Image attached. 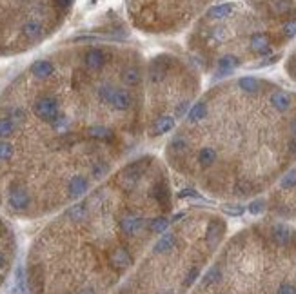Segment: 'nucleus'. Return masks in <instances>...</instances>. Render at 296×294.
<instances>
[{
  "instance_id": "1",
  "label": "nucleus",
  "mask_w": 296,
  "mask_h": 294,
  "mask_svg": "<svg viewBox=\"0 0 296 294\" xmlns=\"http://www.w3.org/2000/svg\"><path fill=\"white\" fill-rule=\"evenodd\" d=\"M146 58L78 42L33 60L0 91V207L42 216L73 204L144 144Z\"/></svg>"
},
{
  "instance_id": "2",
  "label": "nucleus",
  "mask_w": 296,
  "mask_h": 294,
  "mask_svg": "<svg viewBox=\"0 0 296 294\" xmlns=\"http://www.w3.org/2000/svg\"><path fill=\"white\" fill-rule=\"evenodd\" d=\"M169 169L138 154L66 209L27 258L31 294H109L169 227Z\"/></svg>"
},
{
  "instance_id": "3",
  "label": "nucleus",
  "mask_w": 296,
  "mask_h": 294,
  "mask_svg": "<svg viewBox=\"0 0 296 294\" xmlns=\"http://www.w3.org/2000/svg\"><path fill=\"white\" fill-rule=\"evenodd\" d=\"M164 162L211 196L264 193L296 162V89L253 74L211 85L167 137Z\"/></svg>"
},
{
  "instance_id": "4",
  "label": "nucleus",
  "mask_w": 296,
  "mask_h": 294,
  "mask_svg": "<svg viewBox=\"0 0 296 294\" xmlns=\"http://www.w3.org/2000/svg\"><path fill=\"white\" fill-rule=\"evenodd\" d=\"M296 40V0H222L187 31V55L206 74H231L280 57Z\"/></svg>"
},
{
  "instance_id": "5",
  "label": "nucleus",
  "mask_w": 296,
  "mask_h": 294,
  "mask_svg": "<svg viewBox=\"0 0 296 294\" xmlns=\"http://www.w3.org/2000/svg\"><path fill=\"white\" fill-rule=\"evenodd\" d=\"M195 294H296V229L286 221L234 236Z\"/></svg>"
},
{
  "instance_id": "6",
  "label": "nucleus",
  "mask_w": 296,
  "mask_h": 294,
  "mask_svg": "<svg viewBox=\"0 0 296 294\" xmlns=\"http://www.w3.org/2000/svg\"><path fill=\"white\" fill-rule=\"evenodd\" d=\"M225 234L215 215H178L109 294H185Z\"/></svg>"
},
{
  "instance_id": "7",
  "label": "nucleus",
  "mask_w": 296,
  "mask_h": 294,
  "mask_svg": "<svg viewBox=\"0 0 296 294\" xmlns=\"http://www.w3.org/2000/svg\"><path fill=\"white\" fill-rule=\"evenodd\" d=\"M200 95L202 71L189 57L160 53L146 58L144 142L169 137Z\"/></svg>"
},
{
  "instance_id": "8",
  "label": "nucleus",
  "mask_w": 296,
  "mask_h": 294,
  "mask_svg": "<svg viewBox=\"0 0 296 294\" xmlns=\"http://www.w3.org/2000/svg\"><path fill=\"white\" fill-rule=\"evenodd\" d=\"M74 0H0V57L24 53L48 40Z\"/></svg>"
},
{
  "instance_id": "9",
  "label": "nucleus",
  "mask_w": 296,
  "mask_h": 294,
  "mask_svg": "<svg viewBox=\"0 0 296 294\" xmlns=\"http://www.w3.org/2000/svg\"><path fill=\"white\" fill-rule=\"evenodd\" d=\"M215 0H124L126 16L137 31L175 37L189 31Z\"/></svg>"
},
{
  "instance_id": "10",
  "label": "nucleus",
  "mask_w": 296,
  "mask_h": 294,
  "mask_svg": "<svg viewBox=\"0 0 296 294\" xmlns=\"http://www.w3.org/2000/svg\"><path fill=\"white\" fill-rule=\"evenodd\" d=\"M271 205L278 216H296V162L282 178L275 184V195L271 198Z\"/></svg>"
},
{
  "instance_id": "11",
  "label": "nucleus",
  "mask_w": 296,
  "mask_h": 294,
  "mask_svg": "<svg viewBox=\"0 0 296 294\" xmlns=\"http://www.w3.org/2000/svg\"><path fill=\"white\" fill-rule=\"evenodd\" d=\"M15 254V238L9 225L0 218V285L4 284L5 274L9 271Z\"/></svg>"
},
{
  "instance_id": "12",
  "label": "nucleus",
  "mask_w": 296,
  "mask_h": 294,
  "mask_svg": "<svg viewBox=\"0 0 296 294\" xmlns=\"http://www.w3.org/2000/svg\"><path fill=\"white\" fill-rule=\"evenodd\" d=\"M284 69H286L289 80L296 85V40L293 42L291 51H289V55H287L286 64H284Z\"/></svg>"
}]
</instances>
